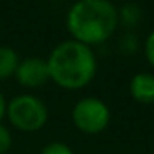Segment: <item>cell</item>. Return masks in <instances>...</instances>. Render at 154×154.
Listing matches in <instances>:
<instances>
[{
	"label": "cell",
	"instance_id": "8",
	"mask_svg": "<svg viewBox=\"0 0 154 154\" xmlns=\"http://www.w3.org/2000/svg\"><path fill=\"white\" fill-rule=\"evenodd\" d=\"M40 154H75V152L68 144L60 143V141H53V143H48L40 151Z\"/></svg>",
	"mask_w": 154,
	"mask_h": 154
},
{
	"label": "cell",
	"instance_id": "5",
	"mask_svg": "<svg viewBox=\"0 0 154 154\" xmlns=\"http://www.w3.org/2000/svg\"><path fill=\"white\" fill-rule=\"evenodd\" d=\"M15 80L23 88H40L45 83L50 81V73H48L47 60L38 57H30L20 60L15 71Z\"/></svg>",
	"mask_w": 154,
	"mask_h": 154
},
{
	"label": "cell",
	"instance_id": "7",
	"mask_svg": "<svg viewBox=\"0 0 154 154\" xmlns=\"http://www.w3.org/2000/svg\"><path fill=\"white\" fill-rule=\"evenodd\" d=\"M20 63L18 53L10 47H0V80L14 76Z\"/></svg>",
	"mask_w": 154,
	"mask_h": 154
},
{
	"label": "cell",
	"instance_id": "1",
	"mask_svg": "<svg viewBox=\"0 0 154 154\" xmlns=\"http://www.w3.org/2000/svg\"><path fill=\"white\" fill-rule=\"evenodd\" d=\"M50 80L65 90H80L96 75V58L90 47L75 40L58 43L47 60Z\"/></svg>",
	"mask_w": 154,
	"mask_h": 154
},
{
	"label": "cell",
	"instance_id": "11",
	"mask_svg": "<svg viewBox=\"0 0 154 154\" xmlns=\"http://www.w3.org/2000/svg\"><path fill=\"white\" fill-rule=\"evenodd\" d=\"M144 50H146V58H147V61H149V63L154 66V30L151 32L149 35H147Z\"/></svg>",
	"mask_w": 154,
	"mask_h": 154
},
{
	"label": "cell",
	"instance_id": "12",
	"mask_svg": "<svg viewBox=\"0 0 154 154\" xmlns=\"http://www.w3.org/2000/svg\"><path fill=\"white\" fill-rule=\"evenodd\" d=\"M5 114H7V101H5L4 94L0 93V123H2V119L5 118Z\"/></svg>",
	"mask_w": 154,
	"mask_h": 154
},
{
	"label": "cell",
	"instance_id": "3",
	"mask_svg": "<svg viewBox=\"0 0 154 154\" xmlns=\"http://www.w3.org/2000/svg\"><path fill=\"white\" fill-rule=\"evenodd\" d=\"M7 118L22 133H35L48 121V108L33 94H18L7 103Z\"/></svg>",
	"mask_w": 154,
	"mask_h": 154
},
{
	"label": "cell",
	"instance_id": "9",
	"mask_svg": "<svg viewBox=\"0 0 154 154\" xmlns=\"http://www.w3.org/2000/svg\"><path fill=\"white\" fill-rule=\"evenodd\" d=\"M10 147H12V134L0 123V154H5Z\"/></svg>",
	"mask_w": 154,
	"mask_h": 154
},
{
	"label": "cell",
	"instance_id": "10",
	"mask_svg": "<svg viewBox=\"0 0 154 154\" xmlns=\"http://www.w3.org/2000/svg\"><path fill=\"white\" fill-rule=\"evenodd\" d=\"M139 8L136 7V5H126V7H123V10H121V14H118V17H123V20H126L128 23H134V22L139 18Z\"/></svg>",
	"mask_w": 154,
	"mask_h": 154
},
{
	"label": "cell",
	"instance_id": "6",
	"mask_svg": "<svg viewBox=\"0 0 154 154\" xmlns=\"http://www.w3.org/2000/svg\"><path fill=\"white\" fill-rule=\"evenodd\" d=\"M131 96L143 104L154 103V75L152 73H137L129 83Z\"/></svg>",
	"mask_w": 154,
	"mask_h": 154
},
{
	"label": "cell",
	"instance_id": "2",
	"mask_svg": "<svg viewBox=\"0 0 154 154\" xmlns=\"http://www.w3.org/2000/svg\"><path fill=\"white\" fill-rule=\"evenodd\" d=\"M118 10L108 0H80L71 5L66 15V27L75 42L98 45L114 33Z\"/></svg>",
	"mask_w": 154,
	"mask_h": 154
},
{
	"label": "cell",
	"instance_id": "4",
	"mask_svg": "<svg viewBox=\"0 0 154 154\" xmlns=\"http://www.w3.org/2000/svg\"><path fill=\"white\" fill-rule=\"evenodd\" d=\"M71 119L75 126L86 134H98L109 124L111 113L104 101L88 96L81 98L71 109Z\"/></svg>",
	"mask_w": 154,
	"mask_h": 154
}]
</instances>
